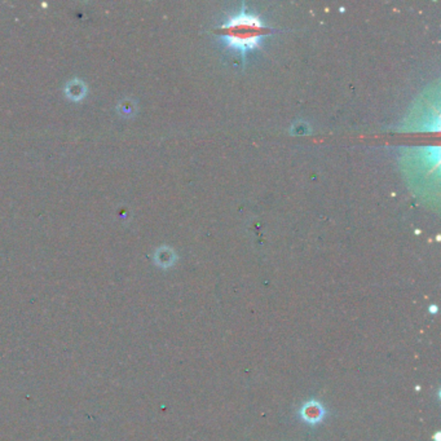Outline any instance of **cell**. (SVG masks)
Listing matches in <instances>:
<instances>
[{
    "mask_svg": "<svg viewBox=\"0 0 441 441\" xmlns=\"http://www.w3.org/2000/svg\"><path fill=\"white\" fill-rule=\"evenodd\" d=\"M225 33L226 44L236 49H240L241 53L245 55L248 49L256 48L259 40L265 34L264 25L255 14H250L242 11L238 16L232 17L226 24L221 26Z\"/></svg>",
    "mask_w": 441,
    "mask_h": 441,
    "instance_id": "cell-1",
    "label": "cell"
},
{
    "mask_svg": "<svg viewBox=\"0 0 441 441\" xmlns=\"http://www.w3.org/2000/svg\"><path fill=\"white\" fill-rule=\"evenodd\" d=\"M299 415L308 425H319L326 415V409L320 401L308 400L299 409Z\"/></svg>",
    "mask_w": 441,
    "mask_h": 441,
    "instance_id": "cell-2",
    "label": "cell"
},
{
    "mask_svg": "<svg viewBox=\"0 0 441 441\" xmlns=\"http://www.w3.org/2000/svg\"><path fill=\"white\" fill-rule=\"evenodd\" d=\"M430 312L431 313H436V312H437V307H436V305H431Z\"/></svg>",
    "mask_w": 441,
    "mask_h": 441,
    "instance_id": "cell-3",
    "label": "cell"
},
{
    "mask_svg": "<svg viewBox=\"0 0 441 441\" xmlns=\"http://www.w3.org/2000/svg\"><path fill=\"white\" fill-rule=\"evenodd\" d=\"M435 441H440V432H436V435H435Z\"/></svg>",
    "mask_w": 441,
    "mask_h": 441,
    "instance_id": "cell-4",
    "label": "cell"
}]
</instances>
